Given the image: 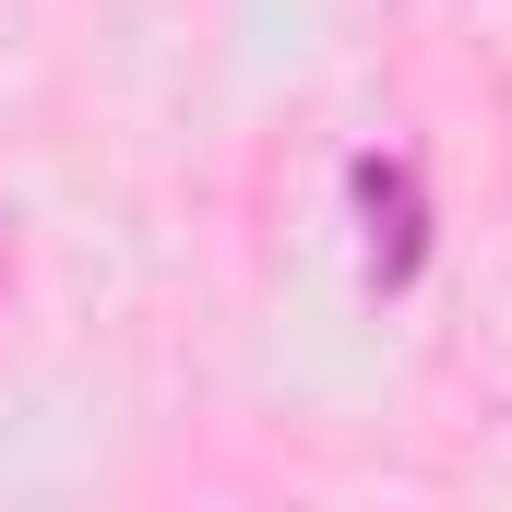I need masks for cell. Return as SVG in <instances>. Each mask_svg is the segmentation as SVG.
<instances>
[{
  "instance_id": "obj_1",
  "label": "cell",
  "mask_w": 512,
  "mask_h": 512,
  "mask_svg": "<svg viewBox=\"0 0 512 512\" xmlns=\"http://www.w3.org/2000/svg\"><path fill=\"white\" fill-rule=\"evenodd\" d=\"M358 203H370V227H382L370 274H382V286H405V274H417V251H429V215H417V167L370 155V167H358Z\"/></svg>"
}]
</instances>
